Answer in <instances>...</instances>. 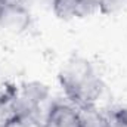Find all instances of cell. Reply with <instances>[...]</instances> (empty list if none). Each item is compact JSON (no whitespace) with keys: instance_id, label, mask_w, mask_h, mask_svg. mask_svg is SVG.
Returning <instances> with one entry per match:
<instances>
[{"instance_id":"6da1fadb","label":"cell","mask_w":127,"mask_h":127,"mask_svg":"<svg viewBox=\"0 0 127 127\" xmlns=\"http://www.w3.org/2000/svg\"><path fill=\"white\" fill-rule=\"evenodd\" d=\"M93 74H95L93 68L87 59H84L81 56L69 58L59 72V81H61V86L64 87L68 99Z\"/></svg>"},{"instance_id":"7a4b0ae2","label":"cell","mask_w":127,"mask_h":127,"mask_svg":"<svg viewBox=\"0 0 127 127\" xmlns=\"http://www.w3.org/2000/svg\"><path fill=\"white\" fill-rule=\"evenodd\" d=\"M31 25V15L24 4L4 3L0 13V27L12 34H22Z\"/></svg>"},{"instance_id":"3957f363","label":"cell","mask_w":127,"mask_h":127,"mask_svg":"<svg viewBox=\"0 0 127 127\" xmlns=\"http://www.w3.org/2000/svg\"><path fill=\"white\" fill-rule=\"evenodd\" d=\"M44 127H80L77 108L74 105L52 103Z\"/></svg>"},{"instance_id":"277c9868","label":"cell","mask_w":127,"mask_h":127,"mask_svg":"<svg viewBox=\"0 0 127 127\" xmlns=\"http://www.w3.org/2000/svg\"><path fill=\"white\" fill-rule=\"evenodd\" d=\"M78 123L80 127H108V120L105 115H102L95 105L90 106H78Z\"/></svg>"},{"instance_id":"5b68a950","label":"cell","mask_w":127,"mask_h":127,"mask_svg":"<svg viewBox=\"0 0 127 127\" xmlns=\"http://www.w3.org/2000/svg\"><path fill=\"white\" fill-rule=\"evenodd\" d=\"M80 0H52L53 12L61 19H71L77 15Z\"/></svg>"},{"instance_id":"8992f818","label":"cell","mask_w":127,"mask_h":127,"mask_svg":"<svg viewBox=\"0 0 127 127\" xmlns=\"http://www.w3.org/2000/svg\"><path fill=\"white\" fill-rule=\"evenodd\" d=\"M1 127H44V124L31 114H21L9 118Z\"/></svg>"},{"instance_id":"52a82bcc","label":"cell","mask_w":127,"mask_h":127,"mask_svg":"<svg viewBox=\"0 0 127 127\" xmlns=\"http://www.w3.org/2000/svg\"><path fill=\"white\" fill-rule=\"evenodd\" d=\"M127 9V0H99V12L103 15H114Z\"/></svg>"},{"instance_id":"ba28073f","label":"cell","mask_w":127,"mask_h":127,"mask_svg":"<svg viewBox=\"0 0 127 127\" xmlns=\"http://www.w3.org/2000/svg\"><path fill=\"white\" fill-rule=\"evenodd\" d=\"M106 120H108V127H127L126 121H123L121 118H118V117H117V115H114L112 112H109V114H108Z\"/></svg>"},{"instance_id":"9c48e42d","label":"cell","mask_w":127,"mask_h":127,"mask_svg":"<svg viewBox=\"0 0 127 127\" xmlns=\"http://www.w3.org/2000/svg\"><path fill=\"white\" fill-rule=\"evenodd\" d=\"M3 6H4V1L0 0V13H1V10H3Z\"/></svg>"},{"instance_id":"30bf717a","label":"cell","mask_w":127,"mask_h":127,"mask_svg":"<svg viewBox=\"0 0 127 127\" xmlns=\"http://www.w3.org/2000/svg\"><path fill=\"white\" fill-rule=\"evenodd\" d=\"M93 1H96V3H97V4H99V0H93Z\"/></svg>"},{"instance_id":"8fae6325","label":"cell","mask_w":127,"mask_h":127,"mask_svg":"<svg viewBox=\"0 0 127 127\" xmlns=\"http://www.w3.org/2000/svg\"><path fill=\"white\" fill-rule=\"evenodd\" d=\"M3 1H4V0H3Z\"/></svg>"}]
</instances>
